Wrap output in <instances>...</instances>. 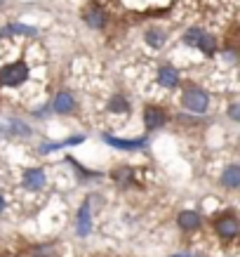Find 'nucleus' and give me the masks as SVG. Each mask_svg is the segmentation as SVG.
<instances>
[{"instance_id":"nucleus-1","label":"nucleus","mask_w":240,"mask_h":257,"mask_svg":"<svg viewBox=\"0 0 240 257\" xmlns=\"http://www.w3.org/2000/svg\"><path fill=\"white\" fill-rule=\"evenodd\" d=\"M29 78V66L24 62H15V64H8L0 69V83L8 87H17L22 85L24 80Z\"/></svg>"},{"instance_id":"nucleus-2","label":"nucleus","mask_w":240,"mask_h":257,"mask_svg":"<svg viewBox=\"0 0 240 257\" xmlns=\"http://www.w3.org/2000/svg\"><path fill=\"white\" fill-rule=\"evenodd\" d=\"M181 104H184V109H188L191 113H205L209 106V97H207V92H202V90H186L184 97H181Z\"/></svg>"},{"instance_id":"nucleus-3","label":"nucleus","mask_w":240,"mask_h":257,"mask_svg":"<svg viewBox=\"0 0 240 257\" xmlns=\"http://www.w3.org/2000/svg\"><path fill=\"white\" fill-rule=\"evenodd\" d=\"M167 123V113L160 106H146L144 109V125L146 130H160Z\"/></svg>"},{"instance_id":"nucleus-4","label":"nucleus","mask_w":240,"mask_h":257,"mask_svg":"<svg viewBox=\"0 0 240 257\" xmlns=\"http://www.w3.org/2000/svg\"><path fill=\"white\" fill-rule=\"evenodd\" d=\"M214 229H217V234L221 238H235L238 236V219L233 215H224V217H219L214 222Z\"/></svg>"},{"instance_id":"nucleus-5","label":"nucleus","mask_w":240,"mask_h":257,"mask_svg":"<svg viewBox=\"0 0 240 257\" xmlns=\"http://www.w3.org/2000/svg\"><path fill=\"white\" fill-rule=\"evenodd\" d=\"M90 226H92V212H90V201H85L80 205V210H78V234L87 236Z\"/></svg>"},{"instance_id":"nucleus-6","label":"nucleus","mask_w":240,"mask_h":257,"mask_svg":"<svg viewBox=\"0 0 240 257\" xmlns=\"http://www.w3.org/2000/svg\"><path fill=\"white\" fill-rule=\"evenodd\" d=\"M24 187L26 189H43L45 187V172L40 168H31L24 175Z\"/></svg>"},{"instance_id":"nucleus-7","label":"nucleus","mask_w":240,"mask_h":257,"mask_svg":"<svg viewBox=\"0 0 240 257\" xmlns=\"http://www.w3.org/2000/svg\"><path fill=\"white\" fill-rule=\"evenodd\" d=\"M104 142L111 144V147H116V149H123V151L141 149L144 144H146V140H118V137H109V135H104Z\"/></svg>"},{"instance_id":"nucleus-8","label":"nucleus","mask_w":240,"mask_h":257,"mask_svg":"<svg viewBox=\"0 0 240 257\" xmlns=\"http://www.w3.org/2000/svg\"><path fill=\"white\" fill-rule=\"evenodd\" d=\"M158 83H160L163 87H177V83H179L177 69H172V66H163V69L158 71Z\"/></svg>"},{"instance_id":"nucleus-9","label":"nucleus","mask_w":240,"mask_h":257,"mask_svg":"<svg viewBox=\"0 0 240 257\" xmlns=\"http://www.w3.org/2000/svg\"><path fill=\"white\" fill-rule=\"evenodd\" d=\"M221 184L228 189H238L240 187V168L238 165H228L224 172H221Z\"/></svg>"},{"instance_id":"nucleus-10","label":"nucleus","mask_w":240,"mask_h":257,"mask_svg":"<svg viewBox=\"0 0 240 257\" xmlns=\"http://www.w3.org/2000/svg\"><path fill=\"white\" fill-rule=\"evenodd\" d=\"M76 106V99H73V94L71 92H59L55 99V111L57 113H71Z\"/></svg>"},{"instance_id":"nucleus-11","label":"nucleus","mask_w":240,"mask_h":257,"mask_svg":"<svg viewBox=\"0 0 240 257\" xmlns=\"http://www.w3.org/2000/svg\"><path fill=\"white\" fill-rule=\"evenodd\" d=\"M179 226L181 229H198L200 226V215L193 210H184L179 215Z\"/></svg>"},{"instance_id":"nucleus-12","label":"nucleus","mask_w":240,"mask_h":257,"mask_svg":"<svg viewBox=\"0 0 240 257\" xmlns=\"http://www.w3.org/2000/svg\"><path fill=\"white\" fill-rule=\"evenodd\" d=\"M198 47L202 50V55L212 57L214 52H217V40H214V36H207V33H202L200 40H198Z\"/></svg>"},{"instance_id":"nucleus-13","label":"nucleus","mask_w":240,"mask_h":257,"mask_svg":"<svg viewBox=\"0 0 240 257\" xmlns=\"http://www.w3.org/2000/svg\"><path fill=\"white\" fill-rule=\"evenodd\" d=\"M109 111H113V113H127L130 111V101L125 99L123 94H116L109 101Z\"/></svg>"},{"instance_id":"nucleus-14","label":"nucleus","mask_w":240,"mask_h":257,"mask_svg":"<svg viewBox=\"0 0 240 257\" xmlns=\"http://www.w3.org/2000/svg\"><path fill=\"white\" fill-rule=\"evenodd\" d=\"M85 22L90 24V26H92V29H101V26H104V12H101V10H90V12H87L85 15Z\"/></svg>"},{"instance_id":"nucleus-15","label":"nucleus","mask_w":240,"mask_h":257,"mask_svg":"<svg viewBox=\"0 0 240 257\" xmlns=\"http://www.w3.org/2000/svg\"><path fill=\"white\" fill-rule=\"evenodd\" d=\"M165 40H167V36H165V33H160V31H148L146 33V43L151 47H160Z\"/></svg>"},{"instance_id":"nucleus-16","label":"nucleus","mask_w":240,"mask_h":257,"mask_svg":"<svg viewBox=\"0 0 240 257\" xmlns=\"http://www.w3.org/2000/svg\"><path fill=\"white\" fill-rule=\"evenodd\" d=\"M5 33H22V36H36V29L31 26H22V24H12L5 29Z\"/></svg>"},{"instance_id":"nucleus-17","label":"nucleus","mask_w":240,"mask_h":257,"mask_svg":"<svg viewBox=\"0 0 240 257\" xmlns=\"http://www.w3.org/2000/svg\"><path fill=\"white\" fill-rule=\"evenodd\" d=\"M113 177H116V182L120 184V187H125V184H127V182L132 179V170H130V168H120V170H118Z\"/></svg>"},{"instance_id":"nucleus-18","label":"nucleus","mask_w":240,"mask_h":257,"mask_svg":"<svg viewBox=\"0 0 240 257\" xmlns=\"http://www.w3.org/2000/svg\"><path fill=\"white\" fill-rule=\"evenodd\" d=\"M200 36H202L200 29H188V31H186V36H184V43H188V45H198Z\"/></svg>"},{"instance_id":"nucleus-19","label":"nucleus","mask_w":240,"mask_h":257,"mask_svg":"<svg viewBox=\"0 0 240 257\" xmlns=\"http://www.w3.org/2000/svg\"><path fill=\"white\" fill-rule=\"evenodd\" d=\"M33 257H55V250H52V245H43V248L33 250Z\"/></svg>"},{"instance_id":"nucleus-20","label":"nucleus","mask_w":240,"mask_h":257,"mask_svg":"<svg viewBox=\"0 0 240 257\" xmlns=\"http://www.w3.org/2000/svg\"><path fill=\"white\" fill-rule=\"evenodd\" d=\"M238 104H231V109H228V116H231L233 118V120H238V118H240V113H238Z\"/></svg>"},{"instance_id":"nucleus-21","label":"nucleus","mask_w":240,"mask_h":257,"mask_svg":"<svg viewBox=\"0 0 240 257\" xmlns=\"http://www.w3.org/2000/svg\"><path fill=\"white\" fill-rule=\"evenodd\" d=\"M5 210V198H3V196H0V212Z\"/></svg>"},{"instance_id":"nucleus-22","label":"nucleus","mask_w":240,"mask_h":257,"mask_svg":"<svg viewBox=\"0 0 240 257\" xmlns=\"http://www.w3.org/2000/svg\"><path fill=\"white\" fill-rule=\"evenodd\" d=\"M172 257H191V255H172Z\"/></svg>"}]
</instances>
